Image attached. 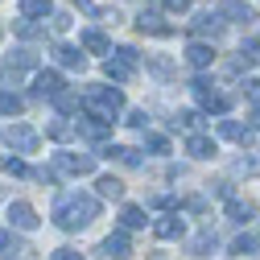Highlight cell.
<instances>
[{
    "mask_svg": "<svg viewBox=\"0 0 260 260\" xmlns=\"http://www.w3.org/2000/svg\"><path fill=\"white\" fill-rule=\"evenodd\" d=\"M0 38H5V25H0Z\"/></svg>",
    "mask_w": 260,
    "mask_h": 260,
    "instance_id": "obj_48",
    "label": "cell"
},
{
    "mask_svg": "<svg viewBox=\"0 0 260 260\" xmlns=\"http://www.w3.org/2000/svg\"><path fill=\"white\" fill-rule=\"evenodd\" d=\"M219 137L236 141V145H248V141H252V128L240 124V120H219Z\"/></svg>",
    "mask_w": 260,
    "mask_h": 260,
    "instance_id": "obj_18",
    "label": "cell"
},
{
    "mask_svg": "<svg viewBox=\"0 0 260 260\" xmlns=\"http://www.w3.org/2000/svg\"><path fill=\"white\" fill-rule=\"evenodd\" d=\"M54 108H58L62 116H79V112H83V100H79L75 91H62L58 100H54Z\"/></svg>",
    "mask_w": 260,
    "mask_h": 260,
    "instance_id": "obj_29",
    "label": "cell"
},
{
    "mask_svg": "<svg viewBox=\"0 0 260 260\" xmlns=\"http://www.w3.org/2000/svg\"><path fill=\"white\" fill-rule=\"evenodd\" d=\"M186 153H190L194 161H211V157L219 153V145H215V137H207V133H190V137H186Z\"/></svg>",
    "mask_w": 260,
    "mask_h": 260,
    "instance_id": "obj_10",
    "label": "cell"
},
{
    "mask_svg": "<svg viewBox=\"0 0 260 260\" xmlns=\"http://www.w3.org/2000/svg\"><path fill=\"white\" fill-rule=\"evenodd\" d=\"M9 219H13L17 232H34V227L42 223V219H38V211L29 207V203H13V207H9Z\"/></svg>",
    "mask_w": 260,
    "mask_h": 260,
    "instance_id": "obj_15",
    "label": "cell"
},
{
    "mask_svg": "<svg viewBox=\"0 0 260 260\" xmlns=\"http://www.w3.org/2000/svg\"><path fill=\"white\" fill-rule=\"evenodd\" d=\"M248 128H256V133H260V108L252 112V120H248Z\"/></svg>",
    "mask_w": 260,
    "mask_h": 260,
    "instance_id": "obj_47",
    "label": "cell"
},
{
    "mask_svg": "<svg viewBox=\"0 0 260 260\" xmlns=\"http://www.w3.org/2000/svg\"><path fill=\"white\" fill-rule=\"evenodd\" d=\"M5 174H13V178H29V166L21 157H5Z\"/></svg>",
    "mask_w": 260,
    "mask_h": 260,
    "instance_id": "obj_37",
    "label": "cell"
},
{
    "mask_svg": "<svg viewBox=\"0 0 260 260\" xmlns=\"http://www.w3.org/2000/svg\"><path fill=\"white\" fill-rule=\"evenodd\" d=\"M145 149L157 153V157H166V153H170V141L161 137V133H145Z\"/></svg>",
    "mask_w": 260,
    "mask_h": 260,
    "instance_id": "obj_35",
    "label": "cell"
},
{
    "mask_svg": "<svg viewBox=\"0 0 260 260\" xmlns=\"http://www.w3.org/2000/svg\"><path fill=\"white\" fill-rule=\"evenodd\" d=\"M100 252H104L108 260H128V256H133V240H128V232H112V236L100 244Z\"/></svg>",
    "mask_w": 260,
    "mask_h": 260,
    "instance_id": "obj_11",
    "label": "cell"
},
{
    "mask_svg": "<svg viewBox=\"0 0 260 260\" xmlns=\"http://www.w3.org/2000/svg\"><path fill=\"white\" fill-rule=\"evenodd\" d=\"M186 62L194 71H207L211 62H215V46H207V42H190L186 46Z\"/></svg>",
    "mask_w": 260,
    "mask_h": 260,
    "instance_id": "obj_16",
    "label": "cell"
},
{
    "mask_svg": "<svg viewBox=\"0 0 260 260\" xmlns=\"http://www.w3.org/2000/svg\"><path fill=\"white\" fill-rule=\"evenodd\" d=\"M50 260H83V252H79V248H54Z\"/></svg>",
    "mask_w": 260,
    "mask_h": 260,
    "instance_id": "obj_41",
    "label": "cell"
},
{
    "mask_svg": "<svg viewBox=\"0 0 260 260\" xmlns=\"http://www.w3.org/2000/svg\"><path fill=\"white\" fill-rule=\"evenodd\" d=\"M17 34L25 38V42H38V38H46V25H38V21H17Z\"/></svg>",
    "mask_w": 260,
    "mask_h": 260,
    "instance_id": "obj_34",
    "label": "cell"
},
{
    "mask_svg": "<svg viewBox=\"0 0 260 260\" xmlns=\"http://www.w3.org/2000/svg\"><path fill=\"white\" fill-rule=\"evenodd\" d=\"M145 67H149L157 79H170V75H174V62H170V58H161V54H145Z\"/></svg>",
    "mask_w": 260,
    "mask_h": 260,
    "instance_id": "obj_31",
    "label": "cell"
},
{
    "mask_svg": "<svg viewBox=\"0 0 260 260\" xmlns=\"http://www.w3.org/2000/svg\"><path fill=\"white\" fill-rule=\"evenodd\" d=\"M240 178H260V157H236V166H232Z\"/></svg>",
    "mask_w": 260,
    "mask_h": 260,
    "instance_id": "obj_32",
    "label": "cell"
},
{
    "mask_svg": "<svg viewBox=\"0 0 260 260\" xmlns=\"http://www.w3.org/2000/svg\"><path fill=\"white\" fill-rule=\"evenodd\" d=\"M161 5H166V13H186L190 0H161Z\"/></svg>",
    "mask_w": 260,
    "mask_h": 260,
    "instance_id": "obj_43",
    "label": "cell"
},
{
    "mask_svg": "<svg viewBox=\"0 0 260 260\" xmlns=\"http://www.w3.org/2000/svg\"><path fill=\"white\" fill-rule=\"evenodd\" d=\"M174 128H182V133H199V124H203V116L194 112V108H186V112H178L174 120H170Z\"/></svg>",
    "mask_w": 260,
    "mask_h": 260,
    "instance_id": "obj_30",
    "label": "cell"
},
{
    "mask_svg": "<svg viewBox=\"0 0 260 260\" xmlns=\"http://www.w3.org/2000/svg\"><path fill=\"white\" fill-rule=\"evenodd\" d=\"M116 58H120V62H128V67H141V54H137L133 46H120V50H116Z\"/></svg>",
    "mask_w": 260,
    "mask_h": 260,
    "instance_id": "obj_39",
    "label": "cell"
},
{
    "mask_svg": "<svg viewBox=\"0 0 260 260\" xmlns=\"http://www.w3.org/2000/svg\"><path fill=\"white\" fill-rule=\"evenodd\" d=\"M54 62H58L62 71H83V67H87V54H83L79 46H67V42H62V46H54Z\"/></svg>",
    "mask_w": 260,
    "mask_h": 260,
    "instance_id": "obj_12",
    "label": "cell"
},
{
    "mask_svg": "<svg viewBox=\"0 0 260 260\" xmlns=\"http://www.w3.org/2000/svg\"><path fill=\"white\" fill-rule=\"evenodd\" d=\"M95 190H100V199H124V182L112 178V174H104L100 182H95Z\"/></svg>",
    "mask_w": 260,
    "mask_h": 260,
    "instance_id": "obj_28",
    "label": "cell"
},
{
    "mask_svg": "<svg viewBox=\"0 0 260 260\" xmlns=\"http://www.w3.org/2000/svg\"><path fill=\"white\" fill-rule=\"evenodd\" d=\"M25 252H29V244L13 240V236L5 232V227H0V256H5V260H13V256H25Z\"/></svg>",
    "mask_w": 260,
    "mask_h": 260,
    "instance_id": "obj_27",
    "label": "cell"
},
{
    "mask_svg": "<svg viewBox=\"0 0 260 260\" xmlns=\"http://www.w3.org/2000/svg\"><path fill=\"white\" fill-rule=\"evenodd\" d=\"M112 161H120V166H128V170H137V166H145V157H141V149H133V145H108L104 149Z\"/></svg>",
    "mask_w": 260,
    "mask_h": 260,
    "instance_id": "obj_17",
    "label": "cell"
},
{
    "mask_svg": "<svg viewBox=\"0 0 260 260\" xmlns=\"http://www.w3.org/2000/svg\"><path fill=\"white\" fill-rule=\"evenodd\" d=\"M71 5H75V9H83V13H91V17H95V9H100L95 0H71Z\"/></svg>",
    "mask_w": 260,
    "mask_h": 260,
    "instance_id": "obj_45",
    "label": "cell"
},
{
    "mask_svg": "<svg viewBox=\"0 0 260 260\" xmlns=\"http://www.w3.org/2000/svg\"><path fill=\"white\" fill-rule=\"evenodd\" d=\"M244 95H248V100L260 108V79H244Z\"/></svg>",
    "mask_w": 260,
    "mask_h": 260,
    "instance_id": "obj_40",
    "label": "cell"
},
{
    "mask_svg": "<svg viewBox=\"0 0 260 260\" xmlns=\"http://www.w3.org/2000/svg\"><path fill=\"white\" fill-rule=\"evenodd\" d=\"M54 174H75V178H83V174H95V157L91 153H54V166H50Z\"/></svg>",
    "mask_w": 260,
    "mask_h": 260,
    "instance_id": "obj_5",
    "label": "cell"
},
{
    "mask_svg": "<svg viewBox=\"0 0 260 260\" xmlns=\"http://www.w3.org/2000/svg\"><path fill=\"white\" fill-rule=\"evenodd\" d=\"M83 112L95 116V120H104V124H116V116L124 112V91L120 87H87Z\"/></svg>",
    "mask_w": 260,
    "mask_h": 260,
    "instance_id": "obj_2",
    "label": "cell"
},
{
    "mask_svg": "<svg viewBox=\"0 0 260 260\" xmlns=\"http://www.w3.org/2000/svg\"><path fill=\"white\" fill-rule=\"evenodd\" d=\"M21 112H25V100H21L17 91H5V87H0V116H21Z\"/></svg>",
    "mask_w": 260,
    "mask_h": 260,
    "instance_id": "obj_25",
    "label": "cell"
},
{
    "mask_svg": "<svg viewBox=\"0 0 260 260\" xmlns=\"http://www.w3.org/2000/svg\"><path fill=\"white\" fill-rule=\"evenodd\" d=\"M0 141H5L17 157H25V153H38V133L29 124H9V128H0Z\"/></svg>",
    "mask_w": 260,
    "mask_h": 260,
    "instance_id": "obj_3",
    "label": "cell"
},
{
    "mask_svg": "<svg viewBox=\"0 0 260 260\" xmlns=\"http://www.w3.org/2000/svg\"><path fill=\"white\" fill-rule=\"evenodd\" d=\"M215 244H219V236L207 227V232H199V236L190 240V252H194V256H211V252H215Z\"/></svg>",
    "mask_w": 260,
    "mask_h": 260,
    "instance_id": "obj_23",
    "label": "cell"
},
{
    "mask_svg": "<svg viewBox=\"0 0 260 260\" xmlns=\"http://www.w3.org/2000/svg\"><path fill=\"white\" fill-rule=\"evenodd\" d=\"M46 133H50V141H67V137L75 133V124H71L67 116H58V120H50V128H46Z\"/></svg>",
    "mask_w": 260,
    "mask_h": 260,
    "instance_id": "obj_33",
    "label": "cell"
},
{
    "mask_svg": "<svg viewBox=\"0 0 260 260\" xmlns=\"http://www.w3.org/2000/svg\"><path fill=\"white\" fill-rule=\"evenodd\" d=\"M149 203H153V207H170L174 199H170V194H161V190H157V194H153V199H149Z\"/></svg>",
    "mask_w": 260,
    "mask_h": 260,
    "instance_id": "obj_46",
    "label": "cell"
},
{
    "mask_svg": "<svg viewBox=\"0 0 260 260\" xmlns=\"http://www.w3.org/2000/svg\"><path fill=\"white\" fill-rule=\"evenodd\" d=\"M124 124H133V128H145V124H149V116H145V112H128V120H124Z\"/></svg>",
    "mask_w": 260,
    "mask_h": 260,
    "instance_id": "obj_44",
    "label": "cell"
},
{
    "mask_svg": "<svg viewBox=\"0 0 260 260\" xmlns=\"http://www.w3.org/2000/svg\"><path fill=\"white\" fill-rule=\"evenodd\" d=\"M29 67H38V54L29 50V46H17L9 54V71H29Z\"/></svg>",
    "mask_w": 260,
    "mask_h": 260,
    "instance_id": "obj_21",
    "label": "cell"
},
{
    "mask_svg": "<svg viewBox=\"0 0 260 260\" xmlns=\"http://www.w3.org/2000/svg\"><path fill=\"white\" fill-rule=\"evenodd\" d=\"M145 219H149V215H145V207H137V203H124V207H120V223L128 227V232H133V227H145Z\"/></svg>",
    "mask_w": 260,
    "mask_h": 260,
    "instance_id": "obj_22",
    "label": "cell"
},
{
    "mask_svg": "<svg viewBox=\"0 0 260 260\" xmlns=\"http://www.w3.org/2000/svg\"><path fill=\"white\" fill-rule=\"evenodd\" d=\"M62 91H67V79H62L58 71H38V79H34V100H58Z\"/></svg>",
    "mask_w": 260,
    "mask_h": 260,
    "instance_id": "obj_6",
    "label": "cell"
},
{
    "mask_svg": "<svg viewBox=\"0 0 260 260\" xmlns=\"http://www.w3.org/2000/svg\"><path fill=\"white\" fill-rule=\"evenodd\" d=\"M83 54H108V38L100 34V29H87L83 34V46H79Z\"/></svg>",
    "mask_w": 260,
    "mask_h": 260,
    "instance_id": "obj_26",
    "label": "cell"
},
{
    "mask_svg": "<svg viewBox=\"0 0 260 260\" xmlns=\"http://www.w3.org/2000/svg\"><path fill=\"white\" fill-rule=\"evenodd\" d=\"M182 211H194V215H203V211H207V199H186V203H182Z\"/></svg>",
    "mask_w": 260,
    "mask_h": 260,
    "instance_id": "obj_42",
    "label": "cell"
},
{
    "mask_svg": "<svg viewBox=\"0 0 260 260\" xmlns=\"http://www.w3.org/2000/svg\"><path fill=\"white\" fill-rule=\"evenodd\" d=\"M50 13H54L50 0H21V17L25 21H38V17H50Z\"/></svg>",
    "mask_w": 260,
    "mask_h": 260,
    "instance_id": "obj_24",
    "label": "cell"
},
{
    "mask_svg": "<svg viewBox=\"0 0 260 260\" xmlns=\"http://www.w3.org/2000/svg\"><path fill=\"white\" fill-rule=\"evenodd\" d=\"M133 71H137V67H128V62H120L116 54H112V58L104 62V75H108L112 83H128V79H133Z\"/></svg>",
    "mask_w": 260,
    "mask_h": 260,
    "instance_id": "obj_19",
    "label": "cell"
},
{
    "mask_svg": "<svg viewBox=\"0 0 260 260\" xmlns=\"http://www.w3.org/2000/svg\"><path fill=\"white\" fill-rule=\"evenodd\" d=\"M190 29H194L199 38H219V34H223V17H219L215 9H203L199 17H194V25H190Z\"/></svg>",
    "mask_w": 260,
    "mask_h": 260,
    "instance_id": "obj_13",
    "label": "cell"
},
{
    "mask_svg": "<svg viewBox=\"0 0 260 260\" xmlns=\"http://www.w3.org/2000/svg\"><path fill=\"white\" fill-rule=\"evenodd\" d=\"M227 219L248 223V219H256V207H252L248 199H227Z\"/></svg>",
    "mask_w": 260,
    "mask_h": 260,
    "instance_id": "obj_20",
    "label": "cell"
},
{
    "mask_svg": "<svg viewBox=\"0 0 260 260\" xmlns=\"http://www.w3.org/2000/svg\"><path fill=\"white\" fill-rule=\"evenodd\" d=\"M215 13H219V17H227L223 25H244V29H248V25L256 21V9H252V5H244V0H227V5H223V9H215Z\"/></svg>",
    "mask_w": 260,
    "mask_h": 260,
    "instance_id": "obj_8",
    "label": "cell"
},
{
    "mask_svg": "<svg viewBox=\"0 0 260 260\" xmlns=\"http://www.w3.org/2000/svg\"><path fill=\"white\" fill-rule=\"evenodd\" d=\"M190 87H194V95H199L203 112H211V116H223L227 108H232V100H227L223 91H215V83H211V79H203V75H199V79H194Z\"/></svg>",
    "mask_w": 260,
    "mask_h": 260,
    "instance_id": "obj_4",
    "label": "cell"
},
{
    "mask_svg": "<svg viewBox=\"0 0 260 260\" xmlns=\"http://www.w3.org/2000/svg\"><path fill=\"white\" fill-rule=\"evenodd\" d=\"M182 232H186V219L178 211H166V215L153 219V236L157 240H182Z\"/></svg>",
    "mask_w": 260,
    "mask_h": 260,
    "instance_id": "obj_7",
    "label": "cell"
},
{
    "mask_svg": "<svg viewBox=\"0 0 260 260\" xmlns=\"http://www.w3.org/2000/svg\"><path fill=\"white\" fill-rule=\"evenodd\" d=\"M75 133H79L83 141H91V145H100V141H108V137H112V124L95 120V116H83V120H75Z\"/></svg>",
    "mask_w": 260,
    "mask_h": 260,
    "instance_id": "obj_9",
    "label": "cell"
},
{
    "mask_svg": "<svg viewBox=\"0 0 260 260\" xmlns=\"http://www.w3.org/2000/svg\"><path fill=\"white\" fill-rule=\"evenodd\" d=\"M137 29L149 34V38H170V34H174V25H166L161 13H141V17H137Z\"/></svg>",
    "mask_w": 260,
    "mask_h": 260,
    "instance_id": "obj_14",
    "label": "cell"
},
{
    "mask_svg": "<svg viewBox=\"0 0 260 260\" xmlns=\"http://www.w3.org/2000/svg\"><path fill=\"white\" fill-rule=\"evenodd\" d=\"M256 248H260L256 236H236V240H232V252H240V256H248V252H256Z\"/></svg>",
    "mask_w": 260,
    "mask_h": 260,
    "instance_id": "obj_36",
    "label": "cell"
},
{
    "mask_svg": "<svg viewBox=\"0 0 260 260\" xmlns=\"http://www.w3.org/2000/svg\"><path fill=\"white\" fill-rule=\"evenodd\" d=\"M91 219H100V199L95 194H79V190H62L54 203V223L62 232H79Z\"/></svg>",
    "mask_w": 260,
    "mask_h": 260,
    "instance_id": "obj_1",
    "label": "cell"
},
{
    "mask_svg": "<svg viewBox=\"0 0 260 260\" xmlns=\"http://www.w3.org/2000/svg\"><path fill=\"white\" fill-rule=\"evenodd\" d=\"M50 29H54V34H67V29H71V17H67V13H50Z\"/></svg>",
    "mask_w": 260,
    "mask_h": 260,
    "instance_id": "obj_38",
    "label": "cell"
}]
</instances>
